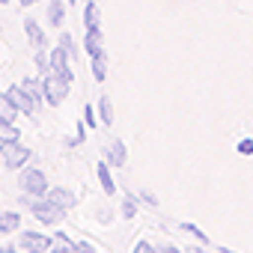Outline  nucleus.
I'll return each mask as SVG.
<instances>
[{"label":"nucleus","instance_id":"37","mask_svg":"<svg viewBox=\"0 0 253 253\" xmlns=\"http://www.w3.org/2000/svg\"><path fill=\"white\" fill-rule=\"evenodd\" d=\"M69 3H75V0H69Z\"/></svg>","mask_w":253,"mask_h":253},{"label":"nucleus","instance_id":"28","mask_svg":"<svg viewBox=\"0 0 253 253\" xmlns=\"http://www.w3.org/2000/svg\"><path fill=\"white\" fill-rule=\"evenodd\" d=\"M84 122H86V125H95V113H92V107H89V104L84 107Z\"/></svg>","mask_w":253,"mask_h":253},{"label":"nucleus","instance_id":"6","mask_svg":"<svg viewBox=\"0 0 253 253\" xmlns=\"http://www.w3.org/2000/svg\"><path fill=\"white\" fill-rule=\"evenodd\" d=\"M69 60H72V57H69V51H66V48H60V45H57V48L51 51V72H57L60 78H66V81L72 84V81H75V72H72Z\"/></svg>","mask_w":253,"mask_h":253},{"label":"nucleus","instance_id":"8","mask_svg":"<svg viewBox=\"0 0 253 253\" xmlns=\"http://www.w3.org/2000/svg\"><path fill=\"white\" fill-rule=\"evenodd\" d=\"M84 48H86L89 60H95V57H104V45H101V30H86V36H84Z\"/></svg>","mask_w":253,"mask_h":253},{"label":"nucleus","instance_id":"7","mask_svg":"<svg viewBox=\"0 0 253 253\" xmlns=\"http://www.w3.org/2000/svg\"><path fill=\"white\" fill-rule=\"evenodd\" d=\"M6 95H9V98L15 101V107H18L21 113H36V107H39V104H36V101H33L30 95H27V89H24L21 84L9 86V89H6Z\"/></svg>","mask_w":253,"mask_h":253},{"label":"nucleus","instance_id":"33","mask_svg":"<svg viewBox=\"0 0 253 253\" xmlns=\"http://www.w3.org/2000/svg\"><path fill=\"white\" fill-rule=\"evenodd\" d=\"M220 253H235V250H229V247H220Z\"/></svg>","mask_w":253,"mask_h":253},{"label":"nucleus","instance_id":"26","mask_svg":"<svg viewBox=\"0 0 253 253\" xmlns=\"http://www.w3.org/2000/svg\"><path fill=\"white\" fill-rule=\"evenodd\" d=\"M238 152H241V155H253V140H250V137L241 140V143H238Z\"/></svg>","mask_w":253,"mask_h":253},{"label":"nucleus","instance_id":"3","mask_svg":"<svg viewBox=\"0 0 253 253\" xmlns=\"http://www.w3.org/2000/svg\"><path fill=\"white\" fill-rule=\"evenodd\" d=\"M0 158H3V164H6V167L21 170V167L30 161V149H27V146H21L18 140H12V143H0Z\"/></svg>","mask_w":253,"mask_h":253},{"label":"nucleus","instance_id":"34","mask_svg":"<svg viewBox=\"0 0 253 253\" xmlns=\"http://www.w3.org/2000/svg\"><path fill=\"white\" fill-rule=\"evenodd\" d=\"M6 253H24V250H6Z\"/></svg>","mask_w":253,"mask_h":253},{"label":"nucleus","instance_id":"30","mask_svg":"<svg viewBox=\"0 0 253 253\" xmlns=\"http://www.w3.org/2000/svg\"><path fill=\"white\" fill-rule=\"evenodd\" d=\"M140 197H143V200H146V203H149V206H158V200H155V197H152V194H149V191H143V194H140Z\"/></svg>","mask_w":253,"mask_h":253},{"label":"nucleus","instance_id":"31","mask_svg":"<svg viewBox=\"0 0 253 253\" xmlns=\"http://www.w3.org/2000/svg\"><path fill=\"white\" fill-rule=\"evenodd\" d=\"M18 3H21V6H33V3H36V0H18Z\"/></svg>","mask_w":253,"mask_h":253},{"label":"nucleus","instance_id":"27","mask_svg":"<svg viewBox=\"0 0 253 253\" xmlns=\"http://www.w3.org/2000/svg\"><path fill=\"white\" fill-rule=\"evenodd\" d=\"M75 253H95V247L86 244V241H78V244H75Z\"/></svg>","mask_w":253,"mask_h":253},{"label":"nucleus","instance_id":"32","mask_svg":"<svg viewBox=\"0 0 253 253\" xmlns=\"http://www.w3.org/2000/svg\"><path fill=\"white\" fill-rule=\"evenodd\" d=\"M188 253H203V247H188Z\"/></svg>","mask_w":253,"mask_h":253},{"label":"nucleus","instance_id":"9","mask_svg":"<svg viewBox=\"0 0 253 253\" xmlns=\"http://www.w3.org/2000/svg\"><path fill=\"white\" fill-rule=\"evenodd\" d=\"M24 30H27V39H30V45L36 48V51H42L45 45H48V39H45V30L33 21V18H27L24 21Z\"/></svg>","mask_w":253,"mask_h":253},{"label":"nucleus","instance_id":"11","mask_svg":"<svg viewBox=\"0 0 253 253\" xmlns=\"http://www.w3.org/2000/svg\"><path fill=\"white\" fill-rule=\"evenodd\" d=\"M51 203H57L60 209H72L75 206V194L72 191H66V188H48V194H45Z\"/></svg>","mask_w":253,"mask_h":253},{"label":"nucleus","instance_id":"23","mask_svg":"<svg viewBox=\"0 0 253 253\" xmlns=\"http://www.w3.org/2000/svg\"><path fill=\"white\" fill-rule=\"evenodd\" d=\"M122 214H125V217H134V214H137V203H134V197H125V203H122Z\"/></svg>","mask_w":253,"mask_h":253},{"label":"nucleus","instance_id":"21","mask_svg":"<svg viewBox=\"0 0 253 253\" xmlns=\"http://www.w3.org/2000/svg\"><path fill=\"white\" fill-rule=\"evenodd\" d=\"M92 78H95V81H104V78H107V60H104V57H95V60H92Z\"/></svg>","mask_w":253,"mask_h":253},{"label":"nucleus","instance_id":"13","mask_svg":"<svg viewBox=\"0 0 253 253\" xmlns=\"http://www.w3.org/2000/svg\"><path fill=\"white\" fill-rule=\"evenodd\" d=\"M63 18H66V3H63V0H51V3H48V24L60 27Z\"/></svg>","mask_w":253,"mask_h":253},{"label":"nucleus","instance_id":"25","mask_svg":"<svg viewBox=\"0 0 253 253\" xmlns=\"http://www.w3.org/2000/svg\"><path fill=\"white\" fill-rule=\"evenodd\" d=\"M131 253H158V247H152V244H149V241H137V244H134V250H131Z\"/></svg>","mask_w":253,"mask_h":253},{"label":"nucleus","instance_id":"16","mask_svg":"<svg viewBox=\"0 0 253 253\" xmlns=\"http://www.w3.org/2000/svg\"><path fill=\"white\" fill-rule=\"evenodd\" d=\"M98 182H101L104 194H116V185H113V176H110V167H107V161H98Z\"/></svg>","mask_w":253,"mask_h":253},{"label":"nucleus","instance_id":"20","mask_svg":"<svg viewBox=\"0 0 253 253\" xmlns=\"http://www.w3.org/2000/svg\"><path fill=\"white\" fill-rule=\"evenodd\" d=\"M51 250H54V253H75V244H72L63 232H57L54 241H51Z\"/></svg>","mask_w":253,"mask_h":253},{"label":"nucleus","instance_id":"12","mask_svg":"<svg viewBox=\"0 0 253 253\" xmlns=\"http://www.w3.org/2000/svg\"><path fill=\"white\" fill-rule=\"evenodd\" d=\"M125 161H128V155H125V143H122V140H113V143L107 146V164L122 167Z\"/></svg>","mask_w":253,"mask_h":253},{"label":"nucleus","instance_id":"1","mask_svg":"<svg viewBox=\"0 0 253 253\" xmlns=\"http://www.w3.org/2000/svg\"><path fill=\"white\" fill-rule=\"evenodd\" d=\"M42 86H45V101L57 107V104H63V101H66V95H69V86H72V84H69L66 78H60L57 72H48V75L42 78Z\"/></svg>","mask_w":253,"mask_h":253},{"label":"nucleus","instance_id":"10","mask_svg":"<svg viewBox=\"0 0 253 253\" xmlns=\"http://www.w3.org/2000/svg\"><path fill=\"white\" fill-rule=\"evenodd\" d=\"M84 27L86 30H101V12H98L95 0H89V3L84 6Z\"/></svg>","mask_w":253,"mask_h":253},{"label":"nucleus","instance_id":"15","mask_svg":"<svg viewBox=\"0 0 253 253\" xmlns=\"http://www.w3.org/2000/svg\"><path fill=\"white\" fill-rule=\"evenodd\" d=\"M21 226L18 211H0V232H15Z\"/></svg>","mask_w":253,"mask_h":253},{"label":"nucleus","instance_id":"22","mask_svg":"<svg viewBox=\"0 0 253 253\" xmlns=\"http://www.w3.org/2000/svg\"><path fill=\"white\" fill-rule=\"evenodd\" d=\"M60 48H66V51H69V57H78V48H75V39H72L69 33H60Z\"/></svg>","mask_w":253,"mask_h":253},{"label":"nucleus","instance_id":"4","mask_svg":"<svg viewBox=\"0 0 253 253\" xmlns=\"http://www.w3.org/2000/svg\"><path fill=\"white\" fill-rule=\"evenodd\" d=\"M21 191L30 194V197H45V194H48V179H45V173L36 170V167L24 170V173H21Z\"/></svg>","mask_w":253,"mask_h":253},{"label":"nucleus","instance_id":"2","mask_svg":"<svg viewBox=\"0 0 253 253\" xmlns=\"http://www.w3.org/2000/svg\"><path fill=\"white\" fill-rule=\"evenodd\" d=\"M30 209H33L36 220H42V223H48V226H54V223H60V220L66 217V209H60V206H57V203H51L48 197L30 200Z\"/></svg>","mask_w":253,"mask_h":253},{"label":"nucleus","instance_id":"17","mask_svg":"<svg viewBox=\"0 0 253 253\" xmlns=\"http://www.w3.org/2000/svg\"><path fill=\"white\" fill-rule=\"evenodd\" d=\"M12 140H18V128L9 119L0 116V143H12Z\"/></svg>","mask_w":253,"mask_h":253},{"label":"nucleus","instance_id":"29","mask_svg":"<svg viewBox=\"0 0 253 253\" xmlns=\"http://www.w3.org/2000/svg\"><path fill=\"white\" fill-rule=\"evenodd\" d=\"M158 253H182V250H179V247H173V244H161V247H158Z\"/></svg>","mask_w":253,"mask_h":253},{"label":"nucleus","instance_id":"14","mask_svg":"<svg viewBox=\"0 0 253 253\" xmlns=\"http://www.w3.org/2000/svg\"><path fill=\"white\" fill-rule=\"evenodd\" d=\"M21 86L27 89V95H30L36 104L45 98V86H42V81H36V78H24V81H21Z\"/></svg>","mask_w":253,"mask_h":253},{"label":"nucleus","instance_id":"35","mask_svg":"<svg viewBox=\"0 0 253 253\" xmlns=\"http://www.w3.org/2000/svg\"><path fill=\"white\" fill-rule=\"evenodd\" d=\"M6 3H9V0H0V6H6Z\"/></svg>","mask_w":253,"mask_h":253},{"label":"nucleus","instance_id":"24","mask_svg":"<svg viewBox=\"0 0 253 253\" xmlns=\"http://www.w3.org/2000/svg\"><path fill=\"white\" fill-rule=\"evenodd\" d=\"M182 229H185V232H191V235H197V238H200V244H206V241H209V235H206L200 226H194V223H182Z\"/></svg>","mask_w":253,"mask_h":253},{"label":"nucleus","instance_id":"5","mask_svg":"<svg viewBox=\"0 0 253 253\" xmlns=\"http://www.w3.org/2000/svg\"><path fill=\"white\" fill-rule=\"evenodd\" d=\"M18 250H24V253H45V250H51V238L42 235V232H21L18 235Z\"/></svg>","mask_w":253,"mask_h":253},{"label":"nucleus","instance_id":"19","mask_svg":"<svg viewBox=\"0 0 253 253\" xmlns=\"http://www.w3.org/2000/svg\"><path fill=\"white\" fill-rule=\"evenodd\" d=\"M98 116H101V122H104V125H113V104H110V98H107V95H101V98H98Z\"/></svg>","mask_w":253,"mask_h":253},{"label":"nucleus","instance_id":"18","mask_svg":"<svg viewBox=\"0 0 253 253\" xmlns=\"http://www.w3.org/2000/svg\"><path fill=\"white\" fill-rule=\"evenodd\" d=\"M18 113H21V110L15 107V101H12V98H9L6 92L0 95V116H3V119H9V122H12V119H15Z\"/></svg>","mask_w":253,"mask_h":253},{"label":"nucleus","instance_id":"36","mask_svg":"<svg viewBox=\"0 0 253 253\" xmlns=\"http://www.w3.org/2000/svg\"><path fill=\"white\" fill-rule=\"evenodd\" d=\"M0 253H6V247H0Z\"/></svg>","mask_w":253,"mask_h":253}]
</instances>
